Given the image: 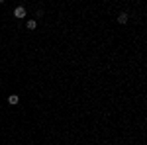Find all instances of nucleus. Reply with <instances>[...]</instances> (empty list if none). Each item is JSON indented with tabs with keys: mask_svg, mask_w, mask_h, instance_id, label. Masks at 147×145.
Instances as JSON below:
<instances>
[{
	"mask_svg": "<svg viewBox=\"0 0 147 145\" xmlns=\"http://www.w3.org/2000/svg\"><path fill=\"white\" fill-rule=\"evenodd\" d=\"M14 18H18V20L26 18V8H24V6H18V8L14 10Z\"/></svg>",
	"mask_w": 147,
	"mask_h": 145,
	"instance_id": "obj_1",
	"label": "nucleus"
},
{
	"mask_svg": "<svg viewBox=\"0 0 147 145\" xmlns=\"http://www.w3.org/2000/svg\"><path fill=\"white\" fill-rule=\"evenodd\" d=\"M18 100H20V98H18V94H10V96H8V104H12V106H16Z\"/></svg>",
	"mask_w": 147,
	"mask_h": 145,
	"instance_id": "obj_2",
	"label": "nucleus"
},
{
	"mask_svg": "<svg viewBox=\"0 0 147 145\" xmlns=\"http://www.w3.org/2000/svg\"><path fill=\"white\" fill-rule=\"evenodd\" d=\"M118 22H120V24H125V22H127V14H125V12H122V14L118 16Z\"/></svg>",
	"mask_w": 147,
	"mask_h": 145,
	"instance_id": "obj_3",
	"label": "nucleus"
},
{
	"mask_svg": "<svg viewBox=\"0 0 147 145\" xmlns=\"http://www.w3.org/2000/svg\"><path fill=\"white\" fill-rule=\"evenodd\" d=\"M26 26H28V30H35V28H37L35 20H28V24H26Z\"/></svg>",
	"mask_w": 147,
	"mask_h": 145,
	"instance_id": "obj_4",
	"label": "nucleus"
}]
</instances>
